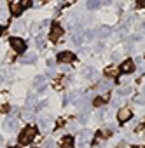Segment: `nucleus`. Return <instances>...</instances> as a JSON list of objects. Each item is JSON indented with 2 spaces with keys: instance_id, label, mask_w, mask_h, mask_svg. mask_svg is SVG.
Here are the masks:
<instances>
[{
  "instance_id": "obj_1",
  "label": "nucleus",
  "mask_w": 145,
  "mask_h": 148,
  "mask_svg": "<svg viewBox=\"0 0 145 148\" xmlns=\"http://www.w3.org/2000/svg\"><path fill=\"white\" fill-rule=\"evenodd\" d=\"M35 136H37V129H35L33 125H26V127L19 132L18 141H19V145H30V143L35 139Z\"/></svg>"
},
{
  "instance_id": "obj_2",
  "label": "nucleus",
  "mask_w": 145,
  "mask_h": 148,
  "mask_svg": "<svg viewBox=\"0 0 145 148\" xmlns=\"http://www.w3.org/2000/svg\"><path fill=\"white\" fill-rule=\"evenodd\" d=\"M11 47L16 51V52H25L26 51V42L19 37H12L11 38Z\"/></svg>"
},
{
  "instance_id": "obj_3",
  "label": "nucleus",
  "mask_w": 145,
  "mask_h": 148,
  "mask_svg": "<svg viewBox=\"0 0 145 148\" xmlns=\"http://www.w3.org/2000/svg\"><path fill=\"white\" fill-rule=\"evenodd\" d=\"M32 5V2H12L11 4V11H12V14H16V16H19L25 9H28Z\"/></svg>"
},
{
  "instance_id": "obj_4",
  "label": "nucleus",
  "mask_w": 145,
  "mask_h": 148,
  "mask_svg": "<svg viewBox=\"0 0 145 148\" xmlns=\"http://www.w3.org/2000/svg\"><path fill=\"white\" fill-rule=\"evenodd\" d=\"M61 35H63V28H61V25L52 23V26H51V33H49V38H51L52 42H58V40L61 38Z\"/></svg>"
},
{
  "instance_id": "obj_5",
  "label": "nucleus",
  "mask_w": 145,
  "mask_h": 148,
  "mask_svg": "<svg viewBox=\"0 0 145 148\" xmlns=\"http://www.w3.org/2000/svg\"><path fill=\"white\" fill-rule=\"evenodd\" d=\"M59 63H72L75 59V54L74 52H70V51H61V52H58V58H56Z\"/></svg>"
},
{
  "instance_id": "obj_6",
  "label": "nucleus",
  "mask_w": 145,
  "mask_h": 148,
  "mask_svg": "<svg viewBox=\"0 0 145 148\" xmlns=\"http://www.w3.org/2000/svg\"><path fill=\"white\" fill-rule=\"evenodd\" d=\"M131 117H133V112H131V108H121V110H119V113H117V120H119L121 124L128 122Z\"/></svg>"
},
{
  "instance_id": "obj_7",
  "label": "nucleus",
  "mask_w": 145,
  "mask_h": 148,
  "mask_svg": "<svg viewBox=\"0 0 145 148\" xmlns=\"http://www.w3.org/2000/svg\"><path fill=\"white\" fill-rule=\"evenodd\" d=\"M121 73H133L135 71V61L133 59H126L121 63Z\"/></svg>"
},
{
  "instance_id": "obj_8",
  "label": "nucleus",
  "mask_w": 145,
  "mask_h": 148,
  "mask_svg": "<svg viewBox=\"0 0 145 148\" xmlns=\"http://www.w3.org/2000/svg\"><path fill=\"white\" fill-rule=\"evenodd\" d=\"M61 148H74V138H72V136H63Z\"/></svg>"
},
{
  "instance_id": "obj_9",
  "label": "nucleus",
  "mask_w": 145,
  "mask_h": 148,
  "mask_svg": "<svg viewBox=\"0 0 145 148\" xmlns=\"http://www.w3.org/2000/svg\"><path fill=\"white\" fill-rule=\"evenodd\" d=\"M35 59H37L35 52H30V54H26L25 58H21V63H23V64H32V63H35Z\"/></svg>"
},
{
  "instance_id": "obj_10",
  "label": "nucleus",
  "mask_w": 145,
  "mask_h": 148,
  "mask_svg": "<svg viewBox=\"0 0 145 148\" xmlns=\"http://www.w3.org/2000/svg\"><path fill=\"white\" fill-rule=\"evenodd\" d=\"M4 129H6V131H14V129H16V122H14L12 119H6V122H4Z\"/></svg>"
},
{
  "instance_id": "obj_11",
  "label": "nucleus",
  "mask_w": 145,
  "mask_h": 148,
  "mask_svg": "<svg viewBox=\"0 0 145 148\" xmlns=\"http://www.w3.org/2000/svg\"><path fill=\"white\" fill-rule=\"evenodd\" d=\"M105 73H107L108 77H112V79H114V77H117V75H119V70H117L115 66H108V68L105 70Z\"/></svg>"
},
{
  "instance_id": "obj_12",
  "label": "nucleus",
  "mask_w": 145,
  "mask_h": 148,
  "mask_svg": "<svg viewBox=\"0 0 145 148\" xmlns=\"http://www.w3.org/2000/svg\"><path fill=\"white\" fill-rule=\"evenodd\" d=\"M110 87H112V82H110V80H102V82L98 84V89H100V91H108Z\"/></svg>"
},
{
  "instance_id": "obj_13",
  "label": "nucleus",
  "mask_w": 145,
  "mask_h": 148,
  "mask_svg": "<svg viewBox=\"0 0 145 148\" xmlns=\"http://www.w3.org/2000/svg\"><path fill=\"white\" fill-rule=\"evenodd\" d=\"M11 30H12L14 33H19V32H23V30H25V25L18 21V23H14V25H12V28H11Z\"/></svg>"
},
{
  "instance_id": "obj_14",
  "label": "nucleus",
  "mask_w": 145,
  "mask_h": 148,
  "mask_svg": "<svg viewBox=\"0 0 145 148\" xmlns=\"http://www.w3.org/2000/svg\"><path fill=\"white\" fill-rule=\"evenodd\" d=\"M108 33H110V28L108 26H102V30H98V35L100 37H107Z\"/></svg>"
},
{
  "instance_id": "obj_15",
  "label": "nucleus",
  "mask_w": 145,
  "mask_h": 148,
  "mask_svg": "<svg viewBox=\"0 0 145 148\" xmlns=\"http://www.w3.org/2000/svg\"><path fill=\"white\" fill-rule=\"evenodd\" d=\"M89 136H91V132H89V131H81V132H79V139H81V141H86Z\"/></svg>"
},
{
  "instance_id": "obj_16",
  "label": "nucleus",
  "mask_w": 145,
  "mask_h": 148,
  "mask_svg": "<svg viewBox=\"0 0 145 148\" xmlns=\"http://www.w3.org/2000/svg\"><path fill=\"white\" fill-rule=\"evenodd\" d=\"M93 105H95V106H102V105H105V98L98 96L96 99H93Z\"/></svg>"
},
{
  "instance_id": "obj_17",
  "label": "nucleus",
  "mask_w": 145,
  "mask_h": 148,
  "mask_svg": "<svg viewBox=\"0 0 145 148\" xmlns=\"http://www.w3.org/2000/svg\"><path fill=\"white\" fill-rule=\"evenodd\" d=\"M96 7H100L98 0H89V2H88V9H96Z\"/></svg>"
},
{
  "instance_id": "obj_18",
  "label": "nucleus",
  "mask_w": 145,
  "mask_h": 148,
  "mask_svg": "<svg viewBox=\"0 0 145 148\" xmlns=\"http://www.w3.org/2000/svg\"><path fill=\"white\" fill-rule=\"evenodd\" d=\"M129 92H131V87H124V89L119 91V98H121V96H126V94H129Z\"/></svg>"
},
{
  "instance_id": "obj_19",
  "label": "nucleus",
  "mask_w": 145,
  "mask_h": 148,
  "mask_svg": "<svg viewBox=\"0 0 145 148\" xmlns=\"http://www.w3.org/2000/svg\"><path fill=\"white\" fill-rule=\"evenodd\" d=\"M44 148H54V141L52 139H47L46 145H44Z\"/></svg>"
},
{
  "instance_id": "obj_20",
  "label": "nucleus",
  "mask_w": 145,
  "mask_h": 148,
  "mask_svg": "<svg viewBox=\"0 0 145 148\" xmlns=\"http://www.w3.org/2000/svg\"><path fill=\"white\" fill-rule=\"evenodd\" d=\"M81 42H82V38H81V37H74V44H75V45H79Z\"/></svg>"
},
{
  "instance_id": "obj_21",
  "label": "nucleus",
  "mask_w": 145,
  "mask_h": 148,
  "mask_svg": "<svg viewBox=\"0 0 145 148\" xmlns=\"http://www.w3.org/2000/svg\"><path fill=\"white\" fill-rule=\"evenodd\" d=\"M37 45L42 49V47H44V40H42V38H39V40H37Z\"/></svg>"
},
{
  "instance_id": "obj_22",
  "label": "nucleus",
  "mask_w": 145,
  "mask_h": 148,
  "mask_svg": "<svg viewBox=\"0 0 145 148\" xmlns=\"http://www.w3.org/2000/svg\"><path fill=\"white\" fill-rule=\"evenodd\" d=\"M133 148H145V146H133Z\"/></svg>"
},
{
  "instance_id": "obj_23",
  "label": "nucleus",
  "mask_w": 145,
  "mask_h": 148,
  "mask_svg": "<svg viewBox=\"0 0 145 148\" xmlns=\"http://www.w3.org/2000/svg\"><path fill=\"white\" fill-rule=\"evenodd\" d=\"M0 35H2V26H0Z\"/></svg>"
},
{
  "instance_id": "obj_24",
  "label": "nucleus",
  "mask_w": 145,
  "mask_h": 148,
  "mask_svg": "<svg viewBox=\"0 0 145 148\" xmlns=\"http://www.w3.org/2000/svg\"><path fill=\"white\" fill-rule=\"evenodd\" d=\"M143 96H145V89H143Z\"/></svg>"
},
{
  "instance_id": "obj_25",
  "label": "nucleus",
  "mask_w": 145,
  "mask_h": 148,
  "mask_svg": "<svg viewBox=\"0 0 145 148\" xmlns=\"http://www.w3.org/2000/svg\"><path fill=\"white\" fill-rule=\"evenodd\" d=\"M0 143H2V138H0Z\"/></svg>"
},
{
  "instance_id": "obj_26",
  "label": "nucleus",
  "mask_w": 145,
  "mask_h": 148,
  "mask_svg": "<svg viewBox=\"0 0 145 148\" xmlns=\"http://www.w3.org/2000/svg\"><path fill=\"white\" fill-rule=\"evenodd\" d=\"M33 148H35V146H33Z\"/></svg>"
}]
</instances>
